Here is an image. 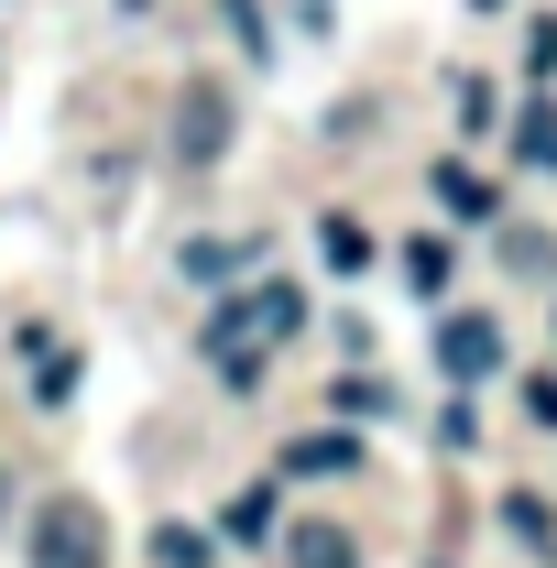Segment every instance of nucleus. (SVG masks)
<instances>
[{
	"mask_svg": "<svg viewBox=\"0 0 557 568\" xmlns=\"http://www.w3.org/2000/svg\"><path fill=\"white\" fill-rule=\"evenodd\" d=\"M503 525H514V536H525L536 558H547V547H557V525H547V503H536V493H514V503H503Z\"/></svg>",
	"mask_w": 557,
	"mask_h": 568,
	"instance_id": "9d476101",
	"label": "nucleus"
},
{
	"mask_svg": "<svg viewBox=\"0 0 557 568\" xmlns=\"http://www.w3.org/2000/svg\"><path fill=\"white\" fill-rule=\"evenodd\" d=\"M0 514H11V470H0Z\"/></svg>",
	"mask_w": 557,
	"mask_h": 568,
	"instance_id": "4468645a",
	"label": "nucleus"
},
{
	"mask_svg": "<svg viewBox=\"0 0 557 568\" xmlns=\"http://www.w3.org/2000/svg\"><path fill=\"white\" fill-rule=\"evenodd\" d=\"M219 153H230V88H219V77H186V88H175V164L209 175Z\"/></svg>",
	"mask_w": 557,
	"mask_h": 568,
	"instance_id": "f03ea898",
	"label": "nucleus"
},
{
	"mask_svg": "<svg viewBox=\"0 0 557 568\" xmlns=\"http://www.w3.org/2000/svg\"><path fill=\"white\" fill-rule=\"evenodd\" d=\"M514 153H525L536 175H557V110H547V99H525V110H514Z\"/></svg>",
	"mask_w": 557,
	"mask_h": 568,
	"instance_id": "423d86ee",
	"label": "nucleus"
},
{
	"mask_svg": "<svg viewBox=\"0 0 557 568\" xmlns=\"http://www.w3.org/2000/svg\"><path fill=\"white\" fill-rule=\"evenodd\" d=\"M274 525V481H252V493H230V536H263Z\"/></svg>",
	"mask_w": 557,
	"mask_h": 568,
	"instance_id": "9b49d317",
	"label": "nucleus"
},
{
	"mask_svg": "<svg viewBox=\"0 0 557 568\" xmlns=\"http://www.w3.org/2000/svg\"><path fill=\"white\" fill-rule=\"evenodd\" d=\"M317 241H328V274H361V263H372V230H361V219H328Z\"/></svg>",
	"mask_w": 557,
	"mask_h": 568,
	"instance_id": "6e6552de",
	"label": "nucleus"
},
{
	"mask_svg": "<svg viewBox=\"0 0 557 568\" xmlns=\"http://www.w3.org/2000/svg\"><path fill=\"white\" fill-rule=\"evenodd\" d=\"M437 197H448L459 219H482V209H492V186L470 175V164H437Z\"/></svg>",
	"mask_w": 557,
	"mask_h": 568,
	"instance_id": "1a4fd4ad",
	"label": "nucleus"
},
{
	"mask_svg": "<svg viewBox=\"0 0 557 568\" xmlns=\"http://www.w3.org/2000/svg\"><path fill=\"white\" fill-rule=\"evenodd\" d=\"M306 317V295L295 284H263V295H241V306H219V328H209V351H219V372H252V361L274 351L284 328Z\"/></svg>",
	"mask_w": 557,
	"mask_h": 568,
	"instance_id": "f257e3e1",
	"label": "nucleus"
},
{
	"mask_svg": "<svg viewBox=\"0 0 557 568\" xmlns=\"http://www.w3.org/2000/svg\"><path fill=\"white\" fill-rule=\"evenodd\" d=\"M284 568H361V547H350V525L306 514V525H284Z\"/></svg>",
	"mask_w": 557,
	"mask_h": 568,
	"instance_id": "39448f33",
	"label": "nucleus"
},
{
	"mask_svg": "<svg viewBox=\"0 0 557 568\" xmlns=\"http://www.w3.org/2000/svg\"><path fill=\"white\" fill-rule=\"evenodd\" d=\"M482 11H492V0H482Z\"/></svg>",
	"mask_w": 557,
	"mask_h": 568,
	"instance_id": "2eb2a0df",
	"label": "nucleus"
},
{
	"mask_svg": "<svg viewBox=\"0 0 557 568\" xmlns=\"http://www.w3.org/2000/svg\"><path fill=\"white\" fill-rule=\"evenodd\" d=\"M99 558H110V525H99L77 493L33 514V568H99Z\"/></svg>",
	"mask_w": 557,
	"mask_h": 568,
	"instance_id": "7ed1b4c3",
	"label": "nucleus"
},
{
	"mask_svg": "<svg viewBox=\"0 0 557 568\" xmlns=\"http://www.w3.org/2000/svg\"><path fill=\"white\" fill-rule=\"evenodd\" d=\"M525 416H536V426H557V372H536V383H525Z\"/></svg>",
	"mask_w": 557,
	"mask_h": 568,
	"instance_id": "ddd939ff",
	"label": "nucleus"
},
{
	"mask_svg": "<svg viewBox=\"0 0 557 568\" xmlns=\"http://www.w3.org/2000/svg\"><path fill=\"white\" fill-rule=\"evenodd\" d=\"M153 558H164V568H209V536H186V525H164V536H153Z\"/></svg>",
	"mask_w": 557,
	"mask_h": 568,
	"instance_id": "f8f14e48",
	"label": "nucleus"
},
{
	"mask_svg": "<svg viewBox=\"0 0 557 568\" xmlns=\"http://www.w3.org/2000/svg\"><path fill=\"white\" fill-rule=\"evenodd\" d=\"M448 274H459V252H448L437 230H426V241H405V284H416V295H448Z\"/></svg>",
	"mask_w": 557,
	"mask_h": 568,
	"instance_id": "0eeeda50",
	"label": "nucleus"
},
{
	"mask_svg": "<svg viewBox=\"0 0 557 568\" xmlns=\"http://www.w3.org/2000/svg\"><path fill=\"white\" fill-rule=\"evenodd\" d=\"M437 361H448L459 383H482L492 361H503V328H492V317H448V328H437Z\"/></svg>",
	"mask_w": 557,
	"mask_h": 568,
	"instance_id": "20e7f679",
	"label": "nucleus"
}]
</instances>
